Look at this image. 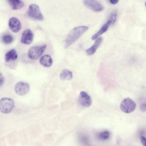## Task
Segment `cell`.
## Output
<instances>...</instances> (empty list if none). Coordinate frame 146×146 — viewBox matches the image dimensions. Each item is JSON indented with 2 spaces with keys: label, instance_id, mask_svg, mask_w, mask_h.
I'll return each mask as SVG.
<instances>
[{
  "label": "cell",
  "instance_id": "16",
  "mask_svg": "<svg viewBox=\"0 0 146 146\" xmlns=\"http://www.w3.org/2000/svg\"><path fill=\"white\" fill-rule=\"evenodd\" d=\"M73 77L72 72L67 69L63 70L61 73L60 78L62 80H68L71 79Z\"/></svg>",
  "mask_w": 146,
  "mask_h": 146
},
{
  "label": "cell",
  "instance_id": "13",
  "mask_svg": "<svg viewBox=\"0 0 146 146\" xmlns=\"http://www.w3.org/2000/svg\"><path fill=\"white\" fill-rule=\"evenodd\" d=\"M102 41L101 37L98 38L96 40L94 44L86 51V54L88 55L93 54L96 51Z\"/></svg>",
  "mask_w": 146,
  "mask_h": 146
},
{
  "label": "cell",
  "instance_id": "2",
  "mask_svg": "<svg viewBox=\"0 0 146 146\" xmlns=\"http://www.w3.org/2000/svg\"><path fill=\"white\" fill-rule=\"evenodd\" d=\"M27 15L30 18L36 20L42 21L43 19L40 8L36 4H32L29 6Z\"/></svg>",
  "mask_w": 146,
  "mask_h": 146
},
{
  "label": "cell",
  "instance_id": "10",
  "mask_svg": "<svg viewBox=\"0 0 146 146\" xmlns=\"http://www.w3.org/2000/svg\"><path fill=\"white\" fill-rule=\"evenodd\" d=\"M9 25L11 30L13 32L16 33L19 31L21 28V24L17 18L13 17L9 20Z\"/></svg>",
  "mask_w": 146,
  "mask_h": 146
},
{
  "label": "cell",
  "instance_id": "14",
  "mask_svg": "<svg viewBox=\"0 0 146 146\" xmlns=\"http://www.w3.org/2000/svg\"><path fill=\"white\" fill-rule=\"evenodd\" d=\"M18 57L17 53L16 50L13 48L7 52L5 55V60L7 62L11 60H15Z\"/></svg>",
  "mask_w": 146,
  "mask_h": 146
},
{
  "label": "cell",
  "instance_id": "1",
  "mask_svg": "<svg viewBox=\"0 0 146 146\" xmlns=\"http://www.w3.org/2000/svg\"><path fill=\"white\" fill-rule=\"evenodd\" d=\"M88 29V27L85 26H78L73 28L68 35L65 40V47L67 48L73 44Z\"/></svg>",
  "mask_w": 146,
  "mask_h": 146
},
{
  "label": "cell",
  "instance_id": "22",
  "mask_svg": "<svg viewBox=\"0 0 146 146\" xmlns=\"http://www.w3.org/2000/svg\"><path fill=\"white\" fill-rule=\"evenodd\" d=\"M4 82V78L2 75L1 74V73L0 76V84L1 86L3 84Z\"/></svg>",
  "mask_w": 146,
  "mask_h": 146
},
{
  "label": "cell",
  "instance_id": "23",
  "mask_svg": "<svg viewBox=\"0 0 146 146\" xmlns=\"http://www.w3.org/2000/svg\"><path fill=\"white\" fill-rule=\"evenodd\" d=\"M119 0H109L110 3L112 4H115L117 3Z\"/></svg>",
  "mask_w": 146,
  "mask_h": 146
},
{
  "label": "cell",
  "instance_id": "17",
  "mask_svg": "<svg viewBox=\"0 0 146 146\" xmlns=\"http://www.w3.org/2000/svg\"><path fill=\"white\" fill-rule=\"evenodd\" d=\"M13 40V37L10 35H6L2 37L3 41L6 44H9L11 43Z\"/></svg>",
  "mask_w": 146,
  "mask_h": 146
},
{
  "label": "cell",
  "instance_id": "9",
  "mask_svg": "<svg viewBox=\"0 0 146 146\" xmlns=\"http://www.w3.org/2000/svg\"><path fill=\"white\" fill-rule=\"evenodd\" d=\"M33 35L31 30L27 29L23 32L21 39V42L24 44H29L33 42Z\"/></svg>",
  "mask_w": 146,
  "mask_h": 146
},
{
  "label": "cell",
  "instance_id": "20",
  "mask_svg": "<svg viewBox=\"0 0 146 146\" xmlns=\"http://www.w3.org/2000/svg\"><path fill=\"white\" fill-rule=\"evenodd\" d=\"M140 109L141 111L142 112L146 111V103H141L140 107Z\"/></svg>",
  "mask_w": 146,
  "mask_h": 146
},
{
  "label": "cell",
  "instance_id": "3",
  "mask_svg": "<svg viewBox=\"0 0 146 146\" xmlns=\"http://www.w3.org/2000/svg\"><path fill=\"white\" fill-rule=\"evenodd\" d=\"M14 105V101L12 99L2 98L0 100V111L3 113H9L13 109Z\"/></svg>",
  "mask_w": 146,
  "mask_h": 146
},
{
  "label": "cell",
  "instance_id": "18",
  "mask_svg": "<svg viewBox=\"0 0 146 146\" xmlns=\"http://www.w3.org/2000/svg\"><path fill=\"white\" fill-rule=\"evenodd\" d=\"M117 15V11L115 10L113 11L110 14L109 19L111 21L112 24H113L115 23L116 20Z\"/></svg>",
  "mask_w": 146,
  "mask_h": 146
},
{
  "label": "cell",
  "instance_id": "4",
  "mask_svg": "<svg viewBox=\"0 0 146 146\" xmlns=\"http://www.w3.org/2000/svg\"><path fill=\"white\" fill-rule=\"evenodd\" d=\"M121 110L123 112L129 113L133 111L136 108V104L131 99L125 98L121 102L120 106Z\"/></svg>",
  "mask_w": 146,
  "mask_h": 146
},
{
  "label": "cell",
  "instance_id": "24",
  "mask_svg": "<svg viewBox=\"0 0 146 146\" xmlns=\"http://www.w3.org/2000/svg\"><path fill=\"white\" fill-rule=\"evenodd\" d=\"M145 6L146 7V2L145 3Z\"/></svg>",
  "mask_w": 146,
  "mask_h": 146
},
{
  "label": "cell",
  "instance_id": "12",
  "mask_svg": "<svg viewBox=\"0 0 146 146\" xmlns=\"http://www.w3.org/2000/svg\"><path fill=\"white\" fill-rule=\"evenodd\" d=\"M39 62L42 66L45 67H49L52 65L53 60L50 56L46 54L42 56L40 58Z\"/></svg>",
  "mask_w": 146,
  "mask_h": 146
},
{
  "label": "cell",
  "instance_id": "5",
  "mask_svg": "<svg viewBox=\"0 0 146 146\" xmlns=\"http://www.w3.org/2000/svg\"><path fill=\"white\" fill-rule=\"evenodd\" d=\"M46 47V45L32 47L28 52L29 57L32 60L37 59L43 54Z\"/></svg>",
  "mask_w": 146,
  "mask_h": 146
},
{
  "label": "cell",
  "instance_id": "19",
  "mask_svg": "<svg viewBox=\"0 0 146 146\" xmlns=\"http://www.w3.org/2000/svg\"><path fill=\"white\" fill-rule=\"evenodd\" d=\"M109 137V132L107 131H103L100 133L99 137L101 139L103 140L107 139Z\"/></svg>",
  "mask_w": 146,
  "mask_h": 146
},
{
  "label": "cell",
  "instance_id": "21",
  "mask_svg": "<svg viewBox=\"0 0 146 146\" xmlns=\"http://www.w3.org/2000/svg\"><path fill=\"white\" fill-rule=\"evenodd\" d=\"M140 140L143 145L146 146V138L143 136H141L140 137Z\"/></svg>",
  "mask_w": 146,
  "mask_h": 146
},
{
  "label": "cell",
  "instance_id": "15",
  "mask_svg": "<svg viewBox=\"0 0 146 146\" xmlns=\"http://www.w3.org/2000/svg\"><path fill=\"white\" fill-rule=\"evenodd\" d=\"M8 1L11 8L13 10L20 9L24 6V3L21 0H8Z\"/></svg>",
  "mask_w": 146,
  "mask_h": 146
},
{
  "label": "cell",
  "instance_id": "7",
  "mask_svg": "<svg viewBox=\"0 0 146 146\" xmlns=\"http://www.w3.org/2000/svg\"><path fill=\"white\" fill-rule=\"evenodd\" d=\"M83 2L86 6L95 11L100 12L104 9L102 5L96 0H83Z\"/></svg>",
  "mask_w": 146,
  "mask_h": 146
},
{
  "label": "cell",
  "instance_id": "11",
  "mask_svg": "<svg viewBox=\"0 0 146 146\" xmlns=\"http://www.w3.org/2000/svg\"><path fill=\"white\" fill-rule=\"evenodd\" d=\"M112 24L111 21L109 19L103 26L100 30L92 37V39L94 40L98 38L99 36L108 30L109 26Z\"/></svg>",
  "mask_w": 146,
  "mask_h": 146
},
{
  "label": "cell",
  "instance_id": "6",
  "mask_svg": "<svg viewBox=\"0 0 146 146\" xmlns=\"http://www.w3.org/2000/svg\"><path fill=\"white\" fill-rule=\"evenodd\" d=\"M30 90L29 84L24 82L20 81L17 83L15 86V90L18 95L22 96L27 94Z\"/></svg>",
  "mask_w": 146,
  "mask_h": 146
},
{
  "label": "cell",
  "instance_id": "8",
  "mask_svg": "<svg viewBox=\"0 0 146 146\" xmlns=\"http://www.w3.org/2000/svg\"><path fill=\"white\" fill-rule=\"evenodd\" d=\"M78 101L82 106L87 107L90 106L92 103V100L90 96L84 91L81 92L79 96Z\"/></svg>",
  "mask_w": 146,
  "mask_h": 146
}]
</instances>
